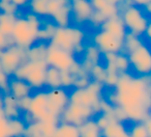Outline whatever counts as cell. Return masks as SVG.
<instances>
[{
    "label": "cell",
    "instance_id": "3",
    "mask_svg": "<svg viewBox=\"0 0 151 137\" xmlns=\"http://www.w3.org/2000/svg\"><path fill=\"white\" fill-rule=\"evenodd\" d=\"M85 36V31L79 26H57L50 41V44L71 52L73 54L82 53L85 48L83 47Z\"/></svg>",
    "mask_w": 151,
    "mask_h": 137
},
{
    "label": "cell",
    "instance_id": "17",
    "mask_svg": "<svg viewBox=\"0 0 151 137\" xmlns=\"http://www.w3.org/2000/svg\"><path fill=\"white\" fill-rule=\"evenodd\" d=\"M31 89L32 88L30 87V85L23 80L13 78V79H9V91L7 93L17 100H20L22 98L30 96Z\"/></svg>",
    "mask_w": 151,
    "mask_h": 137
},
{
    "label": "cell",
    "instance_id": "34",
    "mask_svg": "<svg viewBox=\"0 0 151 137\" xmlns=\"http://www.w3.org/2000/svg\"><path fill=\"white\" fill-rule=\"evenodd\" d=\"M77 75L71 71H63L61 72V87L63 88H70L73 86V82Z\"/></svg>",
    "mask_w": 151,
    "mask_h": 137
},
{
    "label": "cell",
    "instance_id": "27",
    "mask_svg": "<svg viewBox=\"0 0 151 137\" xmlns=\"http://www.w3.org/2000/svg\"><path fill=\"white\" fill-rule=\"evenodd\" d=\"M46 86L49 88L61 87V72L55 67H48L46 71Z\"/></svg>",
    "mask_w": 151,
    "mask_h": 137
},
{
    "label": "cell",
    "instance_id": "46",
    "mask_svg": "<svg viewBox=\"0 0 151 137\" xmlns=\"http://www.w3.org/2000/svg\"><path fill=\"white\" fill-rule=\"evenodd\" d=\"M70 1H73V0H70Z\"/></svg>",
    "mask_w": 151,
    "mask_h": 137
},
{
    "label": "cell",
    "instance_id": "9",
    "mask_svg": "<svg viewBox=\"0 0 151 137\" xmlns=\"http://www.w3.org/2000/svg\"><path fill=\"white\" fill-rule=\"evenodd\" d=\"M26 59V50L16 45H11L0 51V65L7 76H13L16 70Z\"/></svg>",
    "mask_w": 151,
    "mask_h": 137
},
{
    "label": "cell",
    "instance_id": "1",
    "mask_svg": "<svg viewBox=\"0 0 151 137\" xmlns=\"http://www.w3.org/2000/svg\"><path fill=\"white\" fill-rule=\"evenodd\" d=\"M108 101L124 112L126 120L144 122L150 116V76H136L129 72L120 74Z\"/></svg>",
    "mask_w": 151,
    "mask_h": 137
},
{
    "label": "cell",
    "instance_id": "29",
    "mask_svg": "<svg viewBox=\"0 0 151 137\" xmlns=\"http://www.w3.org/2000/svg\"><path fill=\"white\" fill-rule=\"evenodd\" d=\"M57 26L53 22H47V23L42 24L38 31V41L40 42H50L56 30Z\"/></svg>",
    "mask_w": 151,
    "mask_h": 137
},
{
    "label": "cell",
    "instance_id": "33",
    "mask_svg": "<svg viewBox=\"0 0 151 137\" xmlns=\"http://www.w3.org/2000/svg\"><path fill=\"white\" fill-rule=\"evenodd\" d=\"M106 75H107L106 67H105V65H103L101 62L93 65L90 69V71H89V76H90L91 80L95 81V82H99V83H101V84L104 83Z\"/></svg>",
    "mask_w": 151,
    "mask_h": 137
},
{
    "label": "cell",
    "instance_id": "30",
    "mask_svg": "<svg viewBox=\"0 0 151 137\" xmlns=\"http://www.w3.org/2000/svg\"><path fill=\"white\" fill-rule=\"evenodd\" d=\"M114 63H115L116 70H117L119 75L123 74V73H127L130 70L129 61H128L127 55L125 53H122V52L116 53Z\"/></svg>",
    "mask_w": 151,
    "mask_h": 137
},
{
    "label": "cell",
    "instance_id": "2",
    "mask_svg": "<svg viewBox=\"0 0 151 137\" xmlns=\"http://www.w3.org/2000/svg\"><path fill=\"white\" fill-rule=\"evenodd\" d=\"M42 24L40 18L32 13L26 14L24 17H17L11 34L14 45L24 50L29 49L37 43Z\"/></svg>",
    "mask_w": 151,
    "mask_h": 137
},
{
    "label": "cell",
    "instance_id": "18",
    "mask_svg": "<svg viewBox=\"0 0 151 137\" xmlns=\"http://www.w3.org/2000/svg\"><path fill=\"white\" fill-rule=\"evenodd\" d=\"M93 9L103 14L106 18H111L120 14V7L112 3L110 0H89Z\"/></svg>",
    "mask_w": 151,
    "mask_h": 137
},
{
    "label": "cell",
    "instance_id": "12",
    "mask_svg": "<svg viewBox=\"0 0 151 137\" xmlns=\"http://www.w3.org/2000/svg\"><path fill=\"white\" fill-rule=\"evenodd\" d=\"M48 96V110L51 117L60 120V116L68 105V93L63 87L50 88L47 91Z\"/></svg>",
    "mask_w": 151,
    "mask_h": 137
},
{
    "label": "cell",
    "instance_id": "37",
    "mask_svg": "<svg viewBox=\"0 0 151 137\" xmlns=\"http://www.w3.org/2000/svg\"><path fill=\"white\" fill-rule=\"evenodd\" d=\"M118 77H119V74L117 73H107L106 75V78L104 80V86L110 87V88H113L116 85L118 81Z\"/></svg>",
    "mask_w": 151,
    "mask_h": 137
},
{
    "label": "cell",
    "instance_id": "8",
    "mask_svg": "<svg viewBox=\"0 0 151 137\" xmlns=\"http://www.w3.org/2000/svg\"><path fill=\"white\" fill-rule=\"evenodd\" d=\"M45 61L48 67H55L60 72L70 70L71 67L78 62L75 57V54L61 48H58L50 43L47 46Z\"/></svg>",
    "mask_w": 151,
    "mask_h": 137
},
{
    "label": "cell",
    "instance_id": "22",
    "mask_svg": "<svg viewBox=\"0 0 151 137\" xmlns=\"http://www.w3.org/2000/svg\"><path fill=\"white\" fill-rule=\"evenodd\" d=\"M54 137H80L79 126L59 120Z\"/></svg>",
    "mask_w": 151,
    "mask_h": 137
},
{
    "label": "cell",
    "instance_id": "41",
    "mask_svg": "<svg viewBox=\"0 0 151 137\" xmlns=\"http://www.w3.org/2000/svg\"><path fill=\"white\" fill-rule=\"evenodd\" d=\"M9 1L19 9V7H23L28 5L30 0H9Z\"/></svg>",
    "mask_w": 151,
    "mask_h": 137
},
{
    "label": "cell",
    "instance_id": "26",
    "mask_svg": "<svg viewBox=\"0 0 151 137\" xmlns=\"http://www.w3.org/2000/svg\"><path fill=\"white\" fill-rule=\"evenodd\" d=\"M16 20H17L16 14H6L0 12V32L6 36H11Z\"/></svg>",
    "mask_w": 151,
    "mask_h": 137
},
{
    "label": "cell",
    "instance_id": "31",
    "mask_svg": "<svg viewBox=\"0 0 151 137\" xmlns=\"http://www.w3.org/2000/svg\"><path fill=\"white\" fill-rule=\"evenodd\" d=\"M143 43H144V41L139 36L127 32L123 41V51H125V54H126V53L134 50V48L139 47L140 45H142Z\"/></svg>",
    "mask_w": 151,
    "mask_h": 137
},
{
    "label": "cell",
    "instance_id": "21",
    "mask_svg": "<svg viewBox=\"0 0 151 137\" xmlns=\"http://www.w3.org/2000/svg\"><path fill=\"white\" fill-rule=\"evenodd\" d=\"M51 18H52V20H53V23L56 26L62 27V26L69 25L71 21L70 3L65 4V5H63L62 7H60Z\"/></svg>",
    "mask_w": 151,
    "mask_h": 137
},
{
    "label": "cell",
    "instance_id": "45",
    "mask_svg": "<svg viewBox=\"0 0 151 137\" xmlns=\"http://www.w3.org/2000/svg\"><path fill=\"white\" fill-rule=\"evenodd\" d=\"M122 137H129V135H128V132H127V134H125L124 136H122Z\"/></svg>",
    "mask_w": 151,
    "mask_h": 137
},
{
    "label": "cell",
    "instance_id": "7",
    "mask_svg": "<svg viewBox=\"0 0 151 137\" xmlns=\"http://www.w3.org/2000/svg\"><path fill=\"white\" fill-rule=\"evenodd\" d=\"M129 67L136 76H150L151 73V52L145 43L126 53Z\"/></svg>",
    "mask_w": 151,
    "mask_h": 137
},
{
    "label": "cell",
    "instance_id": "43",
    "mask_svg": "<svg viewBox=\"0 0 151 137\" xmlns=\"http://www.w3.org/2000/svg\"><path fill=\"white\" fill-rule=\"evenodd\" d=\"M110 1H111L112 3H114V4L118 5V7H121L126 0H110Z\"/></svg>",
    "mask_w": 151,
    "mask_h": 137
},
{
    "label": "cell",
    "instance_id": "10",
    "mask_svg": "<svg viewBox=\"0 0 151 137\" xmlns=\"http://www.w3.org/2000/svg\"><path fill=\"white\" fill-rule=\"evenodd\" d=\"M97 114L99 113L93 108L79 105V104L68 103V105L61 114L60 120L73 124L76 126H81L84 122L93 118Z\"/></svg>",
    "mask_w": 151,
    "mask_h": 137
},
{
    "label": "cell",
    "instance_id": "35",
    "mask_svg": "<svg viewBox=\"0 0 151 137\" xmlns=\"http://www.w3.org/2000/svg\"><path fill=\"white\" fill-rule=\"evenodd\" d=\"M18 9H19L9 0H0V12L6 14H17Z\"/></svg>",
    "mask_w": 151,
    "mask_h": 137
},
{
    "label": "cell",
    "instance_id": "6",
    "mask_svg": "<svg viewBox=\"0 0 151 137\" xmlns=\"http://www.w3.org/2000/svg\"><path fill=\"white\" fill-rule=\"evenodd\" d=\"M104 87V84L91 80L87 86L82 88H73L68 94L69 103L93 108L97 113H99Z\"/></svg>",
    "mask_w": 151,
    "mask_h": 137
},
{
    "label": "cell",
    "instance_id": "5",
    "mask_svg": "<svg viewBox=\"0 0 151 137\" xmlns=\"http://www.w3.org/2000/svg\"><path fill=\"white\" fill-rule=\"evenodd\" d=\"M46 61H36L26 59L16 72L14 73V78L20 79L30 85L31 88L42 89L46 85Z\"/></svg>",
    "mask_w": 151,
    "mask_h": 137
},
{
    "label": "cell",
    "instance_id": "23",
    "mask_svg": "<svg viewBox=\"0 0 151 137\" xmlns=\"http://www.w3.org/2000/svg\"><path fill=\"white\" fill-rule=\"evenodd\" d=\"M151 118L149 116L144 122L134 123V126L128 131L129 137H150L151 136Z\"/></svg>",
    "mask_w": 151,
    "mask_h": 137
},
{
    "label": "cell",
    "instance_id": "42",
    "mask_svg": "<svg viewBox=\"0 0 151 137\" xmlns=\"http://www.w3.org/2000/svg\"><path fill=\"white\" fill-rule=\"evenodd\" d=\"M134 4L138 5V7H145L147 4H149V3H151V0H130Z\"/></svg>",
    "mask_w": 151,
    "mask_h": 137
},
{
    "label": "cell",
    "instance_id": "4",
    "mask_svg": "<svg viewBox=\"0 0 151 137\" xmlns=\"http://www.w3.org/2000/svg\"><path fill=\"white\" fill-rule=\"evenodd\" d=\"M119 15L129 33L145 36L147 29L150 28V21L144 9L134 4L130 0H126L120 7Z\"/></svg>",
    "mask_w": 151,
    "mask_h": 137
},
{
    "label": "cell",
    "instance_id": "25",
    "mask_svg": "<svg viewBox=\"0 0 151 137\" xmlns=\"http://www.w3.org/2000/svg\"><path fill=\"white\" fill-rule=\"evenodd\" d=\"M80 137H103L101 130L95 123L94 118L86 120L81 126H79Z\"/></svg>",
    "mask_w": 151,
    "mask_h": 137
},
{
    "label": "cell",
    "instance_id": "32",
    "mask_svg": "<svg viewBox=\"0 0 151 137\" xmlns=\"http://www.w3.org/2000/svg\"><path fill=\"white\" fill-rule=\"evenodd\" d=\"M0 137H14L11 129V118L5 115L2 107H0Z\"/></svg>",
    "mask_w": 151,
    "mask_h": 137
},
{
    "label": "cell",
    "instance_id": "36",
    "mask_svg": "<svg viewBox=\"0 0 151 137\" xmlns=\"http://www.w3.org/2000/svg\"><path fill=\"white\" fill-rule=\"evenodd\" d=\"M9 76L5 74V72L1 67V65H0V91H2L3 94H7V91H9Z\"/></svg>",
    "mask_w": 151,
    "mask_h": 137
},
{
    "label": "cell",
    "instance_id": "19",
    "mask_svg": "<svg viewBox=\"0 0 151 137\" xmlns=\"http://www.w3.org/2000/svg\"><path fill=\"white\" fill-rule=\"evenodd\" d=\"M128 131L126 130L124 123L119 120H113L107 125L104 129H101L103 137H122L127 134Z\"/></svg>",
    "mask_w": 151,
    "mask_h": 137
},
{
    "label": "cell",
    "instance_id": "44",
    "mask_svg": "<svg viewBox=\"0 0 151 137\" xmlns=\"http://www.w3.org/2000/svg\"><path fill=\"white\" fill-rule=\"evenodd\" d=\"M2 104H3V93L0 91V107H2Z\"/></svg>",
    "mask_w": 151,
    "mask_h": 137
},
{
    "label": "cell",
    "instance_id": "13",
    "mask_svg": "<svg viewBox=\"0 0 151 137\" xmlns=\"http://www.w3.org/2000/svg\"><path fill=\"white\" fill-rule=\"evenodd\" d=\"M93 45L101 53H119L123 51V41L112 36L108 31L99 29L92 36Z\"/></svg>",
    "mask_w": 151,
    "mask_h": 137
},
{
    "label": "cell",
    "instance_id": "11",
    "mask_svg": "<svg viewBox=\"0 0 151 137\" xmlns=\"http://www.w3.org/2000/svg\"><path fill=\"white\" fill-rule=\"evenodd\" d=\"M26 113L30 117V122H34V120H56V118L51 117V115L49 114L47 91H40L30 97L29 107H28V110Z\"/></svg>",
    "mask_w": 151,
    "mask_h": 137
},
{
    "label": "cell",
    "instance_id": "38",
    "mask_svg": "<svg viewBox=\"0 0 151 137\" xmlns=\"http://www.w3.org/2000/svg\"><path fill=\"white\" fill-rule=\"evenodd\" d=\"M106 20H107V18H106L103 14H101L99 12L94 11L92 14V16H91V19L89 22H90L94 27H101V24H103Z\"/></svg>",
    "mask_w": 151,
    "mask_h": 137
},
{
    "label": "cell",
    "instance_id": "39",
    "mask_svg": "<svg viewBox=\"0 0 151 137\" xmlns=\"http://www.w3.org/2000/svg\"><path fill=\"white\" fill-rule=\"evenodd\" d=\"M11 45H14L13 40H12V36H6V34L0 32V51L4 50L5 48L9 47Z\"/></svg>",
    "mask_w": 151,
    "mask_h": 137
},
{
    "label": "cell",
    "instance_id": "40",
    "mask_svg": "<svg viewBox=\"0 0 151 137\" xmlns=\"http://www.w3.org/2000/svg\"><path fill=\"white\" fill-rule=\"evenodd\" d=\"M30 97H31V96H28V97L22 98V99L18 100V106H19L21 111L27 112L28 107H29V103H30Z\"/></svg>",
    "mask_w": 151,
    "mask_h": 137
},
{
    "label": "cell",
    "instance_id": "24",
    "mask_svg": "<svg viewBox=\"0 0 151 137\" xmlns=\"http://www.w3.org/2000/svg\"><path fill=\"white\" fill-rule=\"evenodd\" d=\"M47 46L48 44L45 42L35 43L32 45L29 49L26 50V57L29 60H36V61H45L47 53Z\"/></svg>",
    "mask_w": 151,
    "mask_h": 137
},
{
    "label": "cell",
    "instance_id": "15",
    "mask_svg": "<svg viewBox=\"0 0 151 137\" xmlns=\"http://www.w3.org/2000/svg\"><path fill=\"white\" fill-rule=\"evenodd\" d=\"M101 29L106 30L109 33H111L112 36H116V38H120V40L124 41L126 33H127V30H126L125 26L123 24L120 15L114 16V17L108 18L103 24H101Z\"/></svg>",
    "mask_w": 151,
    "mask_h": 137
},
{
    "label": "cell",
    "instance_id": "14",
    "mask_svg": "<svg viewBox=\"0 0 151 137\" xmlns=\"http://www.w3.org/2000/svg\"><path fill=\"white\" fill-rule=\"evenodd\" d=\"M70 7L71 19L77 25L88 23L94 12L89 0H73L70 1Z\"/></svg>",
    "mask_w": 151,
    "mask_h": 137
},
{
    "label": "cell",
    "instance_id": "28",
    "mask_svg": "<svg viewBox=\"0 0 151 137\" xmlns=\"http://www.w3.org/2000/svg\"><path fill=\"white\" fill-rule=\"evenodd\" d=\"M49 0H30L29 5L30 13L34 14L37 17H48L47 7H48Z\"/></svg>",
    "mask_w": 151,
    "mask_h": 137
},
{
    "label": "cell",
    "instance_id": "20",
    "mask_svg": "<svg viewBox=\"0 0 151 137\" xmlns=\"http://www.w3.org/2000/svg\"><path fill=\"white\" fill-rule=\"evenodd\" d=\"M2 109L4 111L5 115L9 118H17L20 116V110L18 106V100L15 99L13 96H11L9 93L3 94V104Z\"/></svg>",
    "mask_w": 151,
    "mask_h": 137
},
{
    "label": "cell",
    "instance_id": "16",
    "mask_svg": "<svg viewBox=\"0 0 151 137\" xmlns=\"http://www.w3.org/2000/svg\"><path fill=\"white\" fill-rule=\"evenodd\" d=\"M101 55H103V53L94 45L87 46L86 48H84V51H83V61L81 65L86 72L89 73V71L93 65L101 62Z\"/></svg>",
    "mask_w": 151,
    "mask_h": 137
}]
</instances>
